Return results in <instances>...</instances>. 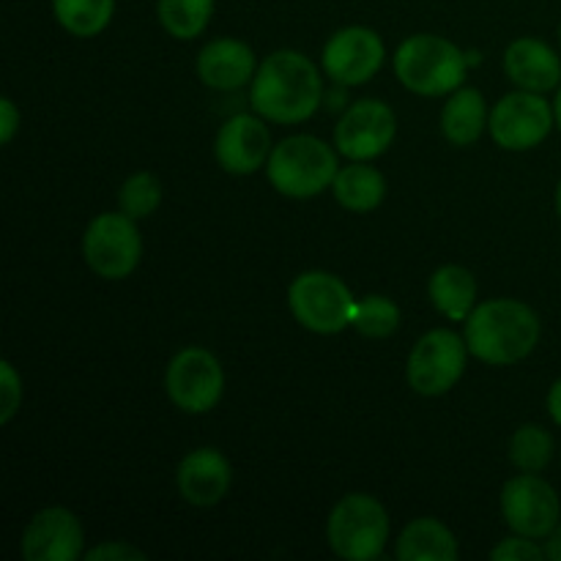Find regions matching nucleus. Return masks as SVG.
<instances>
[{"mask_svg": "<svg viewBox=\"0 0 561 561\" xmlns=\"http://www.w3.org/2000/svg\"><path fill=\"white\" fill-rule=\"evenodd\" d=\"M559 38H561V27H559Z\"/></svg>", "mask_w": 561, "mask_h": 561, "instance_id": "obj_36", "label": "nucleus"}, {"mask_svg": "<svg viewBox=\"0 0 561 561\" xmlns=\"http://www.w3.org/2000/svg\"><path fill=\"white\" fill-rule=\"evenodd\" d=\"M431 301L449 321H466L477 307V279L463 266H442L431 277Z\"/></svg>", "mask_w": 561, "mask_h": 561, "instance_id": "obj_21", "label": "nucleus"}, {"mask_svg": "<svg viewBox=\"0 0 561 561\" xmlns=\"http://www.w3.org/2000/svg\"><path fill=\"white\" fill-rule=\"evenodd\" d=\"M332 551L345 561H373L383 553L389 540V515L378 499L351 493L334 504L327 524Z\"/></svg>", "mask_w": 561, "mask_h": 561, "instance_id": "obj_5", "label": "nucleus"}, {"mask_svg": "<svg viewBox=\"0 0 561 561\" xmlns=\"http://www.w3.org/2000/svg\"><path fill=\"white\" fill-rule=\"evenodd\" d=\"M504 71L520 91L548 93L561 80L559 55L540 38H515L504 53Z\"/></svg>", "mask_w": 561, "mask_h": 561, "instance_id": "obj_17", "label": "nucleus"}, {"mask_svg": "<svg viewBox=\"0 0 561 561\" xmlns=\"http://www.w3.org/2000/svg\"><path fill=\"white\" fill-rule=\"evenodd\" d=\"M255 55L239 38H214L197 55V75L214 91H236L255 77Z\"/></svg>", "mask_w": 561, "mask_h": 561, "instance_id": "obj_18", "label": "nucleus"}, {"mask_svg": "<svg viewBox=\"0 0 561 561\" xmlns=\"http://www.w3.org/2000/svg\"><path fill=\"white\" fill-rule=\"evenodd\" d=\"M230 480H233V471H230L228 458L211 447L186 455L175 474L179 493L192 507H214L222 502L228 496Z\"/></svg>", "mask_w": 561, "mask_h": 561, "instance_id": "obj_16", "label": "nucleus"}, {"mask_svg": "<svg viewBox=\"0 0 561 561\" xmlns=\"http://www.w3.org/2000/svg\"><path fill=\"white\" fill-rule=\"evenodd\" d=\"M266 173L279 195L307 201L334 184L340 173L337 153L312 135L285 137L279 146L272 148Z\"/></svg>", "mask_w": 561, "mask_h": 561, "instance_id": "obj_4", "label": "nucleus"}, {"mask_svg": "<svg viewBox=\"0 0 561 561\" xmlns=\"http://www.w3.org/2000/svg\"><path fill=\"white\" fill-rule=\"evenodd\" d=\"M553 458V438L546 427L540 425H524L515 431L513 442H510V460L515 469L529 471V474H540Z\"/></svg>", "mask_w": 561, "mask_h": 561, "instance_id": "obj_25", "label": "nucleus"}, {"mask_svg": "<svg viewBox=\"0 0 561 561\" xmlns=\"http://www.w3.org/2000/svg\"><path fill=\"white\" fill-rule=\"evenodd\" d=\"M142 241L135 219L121 214H99L82 236V257L104 279H124L137 268Z\"/></svg>", "mask_w": 561, "mask_h": 561, "instance_id": "obj_8", "label": "nucleus"}, {"mask_svg": "<svg viewBox=\"0 0 561 561\" xmlns=\"http://www.w3.org/2000/svg\"><path fill=\"white\" fill-rule=\"evenodd\" d=\"M400 561H455L458 540L436 518H416L403 529L398 540Z\"/></svg>", "mask_w": 561, "mask_h": 561, "instance_id": "obj_19", "label": "nucleus"}, {"mask_svg": "<svg viewBox=\"0 0 561 561\" xmlns=\"http://www.w3.org/2000/svg\"><path fill=\"white\" fill-rule=\"evenodd\" d=\"M553 124H557V115H553L551 104L542 99V93L520 91V88L499 99L488 118L491 137L496 140V146L507 148V151H529V148L540 146L551 135Z\"/></svg>", "mask_w": 561, "mask_h": 561, "instance_id": "obj_9", "label": "nucleus"}, {"mask_svg": "<svg viewBox=\"0 0 561 561\" xmlns=\"http://www.w3.org/2000/svg\"><path fill=\"white\" fill-rule=\"evenodd\" d=\"M383 42L365 25H351L334 33L323 47V71L340 85H365L383 64Z\"/></svg>", "mask_w": 561, "mask_h": 561, "instance_id": "obj_13", "label": "nucleus"}, {"mask_svg": "<svg viewBox=\"0 0 561 561\" xmlns=\"http://www.w3.org/2000/svg\"><path fill=\"white\" fill-rule=\"evenodd\" d=\"M469 60L449 38L433 33L409 36L394 53V75L420 96H444L455 93L466 80Z\"/></svg>", "mask_w": 561, "mask_h": 561, "instance_id": "obj_3", "label": "nucleus"}, {"mask_svg": "<svg viewBox=\"0 0 561 561\" xmlns=\"http://www.w3.org/2000/svg\"><path fill=\"white\" fill-rule=\"evenodd\" d=\"M82 551V526L66 507L38 510L22 535V557L27 561H77Z\"/></svg>", "mask_w": 561, "mask_h": 561, "instance_id": "obj_14", "label": "nucleus"}, {"mask_svg": "<svg viewBox=\"0 0 561 561\" xmlns=\"http://www.w3.org/2000/svg\"><path fill=\"white\" fill-rule=\"evenodd\" d=\"M548 414H551V420L561 427V378L553 383L551 392H548Z\"/></svg>", "mask_w": 561, "mask_h": 561, "instance_id": "obj_32", "label": "nucleus"}, {"mask_svg": "<svg viewBox=\"0 0 561 561\" xmlns=\"http://www.w3.org/2000/svg\"><path fill=\"white\" fill-rule=\"evenodd\" d=\"M88 561H146V553L140 548L129 546L124 540H115V542H102V546L91 548L85 553Z\"/></svg>", "mask_w": 561, "mask_h": 561, "instance_id": "obj_30", "label": "nucleus"}, {"mask_svg": "<svg viewBox=\"0 0 561 561\" xmlns=\"http://www.w3.org/2000/svg\"><path fill=\"white\" fill-rule=\"evenodd\" d=\"M466 354H469L466 337L460 340V334L449 329H433L411 348L405 365L409 387L425 398L447 394L463 376Z\"/></svg>", "mask_w": 561, "mask_h": 561, "instance_id": "obj_7", "label": "nucleus"}, {"mask_svg": "<svg viewBox=\"0 0 561 561\" xmlns=\"http://www.w3.org/2000/svg\"><path fill=\"white\" fill-rule=\"evenodd\" d=\"M217 162L233 175H252L272 157V137L261 115H233L214 142Z\"/></svg>", "mask_w": 561, "mask_h": 561, "instance_id": "obj_15", "label": "nucleus"}, {"mask_svg": "<svg viewBox=\"0 0 561 561\" xmlns=\"http://www.w3.org/2000/svg\"><path fill=\"white\" fill-rule=\"evenodd\" d=\"M540 318L518 299L482 301L466 318L469 354L485 365H515L537 348Z\"/></svg>", "mask_w": 561, "mask_h": 561, "instance_id": "obj_2", "label": "nucleus"}, {"mask_svg": "<svg viewBox=\"0 0 561 561\" xmlns=\"http://www.w3.org/2000/svg\"><path fill=\"white\" fill-rule=\"evenodd\" d=\"M164 389L175 409L186 414H206L219 403L225 373L217 356L206 348H184L173 356L164 376Z\"/></svg>", "mask_w": 561, "mask_h": 561, "instance_id": "obj_10", "label": "nucleus"}, {"mask_svg": "<svg viewBox=\"0 0 561 561\" xmlns=\"http://www.w3.org/2000/svg\"><path fill=\"white\" fill-rule=\"evenodd\" d=\"M491 559L493 561H540L548 557H546V548L537 546L531 537L515 535L499 542V546L491 551Z\"/></svg>", "mask_w": 561, "mask_h": 561, "instance_id": "obj_29", "label": "nucleus"}, {"mask_svg": "<svg viewBox=\"0 0 561 561\" xmlns=\"http://www.w3.org/2000/svg\"><path fill=\"white\" fill-rule=\"evenodd\" d=\"M288 305L296 321L316 334H337L351 327L356 299L348 285L329 272H305L290 283Z\"/></svg>", "mask_w": 561, "mask_h": 561, "instance_id": "obj_6", "label": "nucleus"}, {"mask_svg": "<svg viewBox=\"0 0 561 561\" xmlns=\"http://www.w3.org/2000/svg\"><path fill=\"white\" fill-rule=\"evenodd\" d=\"M115 0H53V14L71 36H99L110 25Z\"/></svg>", "mask_w": 561, "mask_h": 561, "instance_id": "obj_23", "label": "nucleus"}, {"mask_svg": "<svg viewBox=\"0 0 561 561\" xmlns=\"http://www.w3.org/2000/svg\"><path fill=\"white\" fill-rule=\"evenodd\" d=\"M488 126L485 99L477 88H458L442 110V131L453 146H471Z\"/></svg>", "mask_w": 561, "mask_h": 561, "instance_id": "obj_20", "label": "nucleus"}, {"mask_svg": "<svg viewBox=\"0 0 561 561\" xmlns=\"http://www.w3.org/2000/svg\"><path fill=\"white\" fill-rule=\"evenodd\" d=\"M22 403V378L11 362H0V422L9 425Z\"/></svg>", "mask_w": 561, "mask_h": 561, "instance_id": "obj_28", "label": "nucleus"}, {"mask_svg": "<svg viewBox=\"0 0 561 561\" xmlns=\"http://www.w3.org/2000/svg\"><path fill=\"white\" fill-rule=\"evenodd\" d=\"M351 327H354L362 337L383 340L389 337V334L398 332L400 310L392 299H387V296H367V299L356 301Z\"/></svg>", "mask_w": 561, "mask_h": 561, "instance_id": "obj_26", "label": "nucleus"}, {"mask_svg": "<svg viewBox=\"0 0 561 561\" xmlns=\"http://www.w3.org/2000/svg\"><path fill=\"white\" fill-rule=\"evenodd\" d=\"M323 82L316 64L296 49H279L252 77L250 102L263 121L301 124L321 107Z\"/></svg>", "mask_w": 561, "mask_h": 561, "instance_id": "obj_1", "label": "nucleus"}, {"mask_svg": "<svg viewBox=\"0 0 561 561\" xmlns=\"http://www.w3.org/2000/svg\"><path fill=\"white\" fill-rule=\"evenodd\" d=\"M157 14L170 36L190 42L211 22L214 0H157Z\"/></svg>", "mask_w": 561, "mask_h": 561, "instance_id": "obj_24", "label": "nucleus"}, {"mask_svg": "<svg viewBox=\"0 0 561 561\" xmlns=\"http://www.w3.org/2000/svg\"><path fill=\"white\" fill-rule=\"evenodd\" d=\"M502 513L515 535L542 540L559 526L561 504L557 491L542 477L524 471L504 485Z\"/></svg>", "mask_w": 561, "mask_h": 561, "instance_id": "obj_11", "label": "nucleus"}, {"mask_svg": "<svg viewBox=\"0 0 561 561\" xmlns=\"http://www.w3.org/2000/svg\"><path fill=\"white\" fill-rule=\"evenodd\" d=\"M16 129H20V110L14 107L11 99H0V140H14Z\"/></svg>", "mask_w": 561, "mask_h": 561, "instance_id": "obj_31", "label": "nucleus"}, {"mask_svg": "<svg viewBox=\"0 0 561 561\" xmlns=\"http://www.w3.org/2000/svg\"><path fill=\"white\" fill-rule=\"evenodd\" d=\"M557 211H559V217H561V181H559V186H557Z\"/></svg>", "mask_w": 561, "mask_h": 561, "instance_id": "obj_35", "label": "nucleus"}, {"mask_svg": "<svg viewBox=\"0 0 561 561\" xmlns=\"http://www.w3.org/2000/svg\"><path fill=\"white\" fill-rule=\"evenodd\" d=\"M546 557L551 561H561V524L557 526V529L551 531V535L546 537Z\"/></svg>", "mask_w": 561, "mask_h": 561, "instance_id": "obj_33", "label": "nucleus"}, {"mask_svg": "<svg viewBox=\"0 0 561 561\" xmlns=\"http://www.w3.org/2000/svg\"><path fill=\"white\" fill-rule=\"evenodd\" d=\"M398 135V118L387 102L378 99H362L351 104L334 129V146L351 162H367L376 159L392 146Z\"/></svg>", "mask_w": 561, "mask_h": 561, "instance_id": "obj_12", "label": "nucleus"}, {"mask_svg": "<svg viewBox=\"0 0 561 561\" xmlns=\"http://www.w3.org/2000/svg\"><path fill=\"white\" fill-rule=\"evenodd\" d=\"M332 190L340 206L356 214H367L381 206L383 195H387V181L370 164L351 162L348 168L340 170Z\"/></svg>", "mask_w": 561, "mask_h": 561, "instance_id": "obj_22", "label": "nucleus"}, {"mask_svg": "<svg viewBox=\"0 0 561 561\" xmlns=\"http://www.w3.org/2000/svg\"><path fill=\"white\" fill-rule=\"evenodd\" d=\"M162 203V184L151 173H135L124 181L118 192V206L126 217L142 219L153 214Z\"/></svg>", "mask_w": 561, "mask_h": 561, "instance_id": "obj_27", "label": "nucleus"}, {"mask_svg": "<svg viewBox=\"0 0 561 561\" xmlns=\"http://www.w3.org/2000/svg\"><path fill=\"white\" fill-rule=\"evenodd\" d=\"M553 115H557V126L561 129V88H559L557 99H553Z\"/></svg>", "mask_w": 561, "mask_h": 561, "instance_id": "obj_34", "label": "nucleus"}]
</instances>
